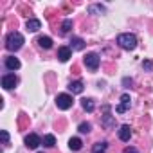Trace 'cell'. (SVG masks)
I'll use <instances>...</instances> for the list:
<instances>
[{
    "mask_svg": "<svg viewBox=\"0 0 153 153\" xmlns=\"http://www.w3.org/2000/svg\"><path fill=\"white\" fill-rule=\"evenodd\" d=\"M130 105H131V99H130V96H128V94H123V96H121V103L117 105L115 112H117V114H124V112L130 108Z\"/></svg>",
    "mask_w": 153,
    "mask_h": 153,
    "instance_id": "6",
    "label": "cell"
},
{
    "mask_svg": "<svg viewBox=\"0 0 153 153\" xmlns=\"http://www.w3.org/2000/svg\"><path fill=\"white\" fill-rule=\"evenodd\" d=\"M103 110H105L106 114L103 115V119H101V124H103L105 128H112V126H114V117L110 115V106H108V105H105V106H103Z\"/></svg>",
    "mask_w": 153,
    "mask_h": 153,
    "instance_id": "9",
    "label": "cell"
},
{
    "mask_svg": "<svg viewBox=\"0 0 153 153\" xmlns=\"http://www.w3.org/2000/svg\"><path fill=\"white\" fill-rule=\"evenodd\" d=\"M2 140H4V144H7V142H9V133H7L6 130H2Z\"/></svg>",
    "mask_w": 153,
    "mask_h": 153,
    "instance_id": "24",
    "label": "cell"
},
{
    "mask_svg": "<svg viewBox=\"0 0 153 153\" xmlns=\"http://www.w3.org/2000/svg\"><path fill=\"white\" fill-rule=\"evenodd\" d=\"M106 148H108L106 142H97V144H94L92 153H106Z\"/></svg>",
    "mask_w": 153,
    "mask_h": 153,
    "instance_id": "19",
    "label": "cell"
},
{
    "mask_svg": "<svg viewBox=\"0 0 153 153\" xmlns=\"http://www.w3.org/2000/svg\"><path fill=\"white\" fill-rule=\"evenodd\" d=\"M25 27H27V31H31V33H36V31L42 27V22H40V20H34V18H31V20H27Z\"/></svg>",
    "mask_w": 153,
    "mask_h": 153,
    "instance_id": "12",
    "label": "cell"
},
{
    "mask_svg": "<svg viewBox=\"0 0 153 153\" xmlns=\"http://www.w3.org/2000/svg\"><path fill=\"white\" fill-rule=\"evenodd\" d=\"M78 130H79V131H81V133H88V131H90V130H92V126H90V123H81V124H79V128H78Z\"/></svg>",
    "mask_w": 153,
    "mask_h": 153,
    "instance_id": "22",
    "label": "cell"
},
{
    "mask_svg": "<svg viewBox=\"0 0 153 153\" xmlns=\"http://www.w3.org/2000/svg\"><path fill=\"white\" fill-rule=\"evenodd\" d=\"M123 83H124V85H131V79H128V78H124V79H123Z\"/></svg>",
    "mask_w": 153,
    "mask_h": 153,
    "instance_id": "26",
    "label": "cell"
},
{
    "mask_svg": "<svg viewBox=\"0 0 153 153\" xmlns=\"http://www.w3.org/2000/svg\"><path fill=\"white\" fill-rule=\"evenodd\" d=\"M117 43L121 49L124 51H133L137 47V38L135 34H130V33H124V34H119L117 36Z\"/></svg>",
    "mask_w": 153,
    "mask_h": 153,
    "instance_id": "2",
    "label": "cell"
},
{
    "mask_svg": "<svg viewBox=\"0 0 153 153\" xmlns=\"http://www.w3.org/2000/svg\"><path fill=\"white\" fill-rule=\"evenodd\" d=\"M22 45H24V36H22L20 33L13 31V33L7 34V38H6V49H7V51L15 52V51L22 49Z\"/></svg>",
    "mask_w": 153,
    "mask_h": 153,
    "instance_id": "1",
    "label": "cell"
},
{
    "mask_svg": "<svg viewBox=\"0 0 153 153\" xmlns=\"http://www.w3.org/2000/svg\"><path fill=\"white\" fill-rule=\"evenodd\" d=\"M38 45H40L42 49H51V47H52V40H51L49 36H40V38H38Z\"/></svg>",
    "mask_w": 153,
    "mask_h": 153,
    "instance_id": "16",
    "label": "cell"
},
{
    "mask_svg": "<svg viewBox=\"0 0 153 153\" xmlns=\"http://www.w3.org/2000/svg\"><path fill=\"white\" fill-rule=\"evenodd\" d=\"M40 144H42V139H40L36 133H29V135L25 137V146H27L29 149H36Z\"/></svg>",
    "mask_w": 153,
    "mask_h": 153,
    "instance_id": "7",
    "label": "cell"
},
{
    "mask_svg": "<svg viewBox=\"0 0 153 153\" xmlns=\"http://www.w3.org/2000/svg\"><path fill=\"white\" fill-rule=\"evenodd\" d=\"M142 67H144V70H153V61L144 59V61H142Z\"/></svg>",
    "mask_w": 153,
    "mask_h": 153,
    "instance_id": "23",
    "label": "cell"
},
{
    "mask_svg": "<svg viewBox=\"0 0 153 153\" xmlns=\"http://www.w3.org/2000/svg\"><path fill=\"white\" fill-rule=\"evenodd\" d=\"M70 58H72V49H70V47L63 45V47H59V49H58V59H59V61H63V63H65V61H68Z\"/></svg>",
    "mask_w": 153,
    "mask_h": 153,
    "instance_id": "8",
    "label": "cell"
},
{
    "mask_svg": "<svg viewBox=\"0 0 153 153\" xmlns=\"http://www.w3.org/2000/svg\"><path fill=\"white\" fill-rule=\"evenodd\" d=\"M6 67H7L9 70H18V68H20V59L15 58V56H7V58H6Z\"/></svg>",
    "mask_w": 153,
    "mask_h": 153,
    "instance_id": "11",
    "label": "cell"
},
{
    "mask_svg": "<svg viewBox=\"0 0 153 153\" xmlns=\"http://www.w3.org/2000/svg\"><path fill=\"white\" fill-rule=\"evenodd\" d=\"M81 106H83V110H87V112H94V108H96V106H94V101H92V99H87V97L81 99Z\"/></svg>",
    "mask_w": 153,
    "mask_h": 153,
    "instance_id": "18",
    "label": "cell"
},
{
    "mask_svg": "<svg viewBox=\"0 0 153 153\" xmlns=\"http://www.w3.org/2000/svg\"><path fill=\"white\" fill-rule=\"evenodd\" d=\"M70 29H72V20H65V22L61 24V33H63V34H67Z\"/></svg>",
    "mask_w": 153,
    "mask_h": 153,
    "instance_id": "21",
    "label": "cell"
},
{
    "mask_svg": "<svg viewBox=\"0 0 153 153\" xmlns=\"http://www.w3.org/2000/svg\"><path fill=\"white\" fill-rule=\"evenodd\" d=\"M99 56L96 54V52H88L85 58H83V63H85V67L87 68H90V70H96L97 67H99Z\"/></svg>",
    "mask_w": 153,
    "mask_h": 153,
    "instance_id": "3",
    "label": "cell"
},
{
    "mask_svg": "<svg viewBox=\"0 0 153 153\" xmlns=\"http://www.w3.org/2000/svg\"><path fill=\"white\" fill-rule=\"evenodd\" d=\"M68 90H70L72 94H81V92H83V83H81V81H72V83L68 85Z\"/></svg>",
    "mask_w": 153,
    "mask_h": 153,
    "instance_id": "15",
    "label": "cell"
},
{
    "mask_svg": "<svg viewBox=\"0 0 153 153\" xmlns=\"http://www.w3.org/2000/svg\"><path fill=\"white\" fill-rule=\"evenodd\" d=\"M124 153H139V151H137L135 148H131V146H130V148H126V149H124Z\"/></svg>",
    "mask_w": 153,
    "mask_h": 153,
    "instance_id": "25",
    "label": "cell"
},
{
    "mask_svg": "<svg viewBox=\"0 0 153 153\" xmlns=\"http://www.w3.org/2000/svg\"><path fill=\"white\" fill-rule=\"evenodd\" d=\"M72 103H74V99H72V96H68V94H59V96L56 97V105H58L59 110H68V108L72 106Z\"/></svg>",
    "mask_w": 153,
    "mask_h": 153,
    "instance_id": "4",
    "label": "cell"
},
{
    "mask_svg": "<svg viewBox=\"0 0 153 153\" xmlns=\"http://www.w3.org/2000/svg\"><path fill=\"white\" fill-rule=\"evenodd\" d=\"M42 142H43V146L52 148V146L56 144V139H54V135H51V133H49V135H43V140H42Z\"/></svg>",
    "mask_w": 153,
    "mask_h": 153,
    "instance_id": "20",
    "label": "cell"
},
{
    "mask_svg": "<svg viewBox=\"0 0 153 153\" xmlns=\"http://www.w3.org/2000/svg\"><path fill=\"white\" fill-rule=\"evenodd\" d=\"M81 146H83V142H81V139H78V137H72V139L68 140V148H70L72 151H79Z\"/></svg>",
    "mask_w": 153,
    "mask_h": 153,
    "instance_id": "13",
    "label": "cell"
},
{
    "mask_svg": "<svg viewBox=\"0 0 153 153\" xmlns=\"http://www.w3.org/2000/svg\"><path fill=\"white\" fill-rule=\"evenodd\" d=\"M88 13L90 15H101V13H105V7L101 4H92V6H88Z\"/></svg>",
    "mask_w": 153,
    "mask_h": 153,
    "instance_id": "17",
    "label": "cell"
},
{
    "mask_svg": "<svg viewBox=\"0 0 153 153\" xmlns=\"http://www.w3.org/2000/svg\"><path fill=\"white\" fill-rule=\"evenodd\" d=\"M16 83H18V78H16L15 74H6V76H2V87H4L6 90L15 88Z\"/></svg>",
    "mask_w": 153,
    "mask_h": 153,
    "instance_id": "5",
    "label": "cell"
},
{
    "mask_svg": "<svg viewBox=\"0 0 153 153\" xmlns=\"http://www.w3.org/2000/svg\"><path fill=\"white\" fill-rule=\"evenodd\" d=\"M130 137H131V128H130L128 124H123V126L119 128V139H121L123 142H128Z\"/></svg>",
    "mask_w": 153,
    "mask_h": 153,
    "instance_id": "10",
    "label": "cell"
},
{
    "mask_svg": "<svg viewBox=\"0 0 153 153\" xmlns=\"http://www.w3.org/2000/svg\"><path fill=\"white\" fill-rule=\"evenodd\" d=\"M70 49H72V51H83V49H85V42H83L81 38H72Z\"/></svg>",
    "mask_w": 153,
    "mask_h": 153,
    "instance_id": "14",
    "label": "cell"
}]
</instances>
